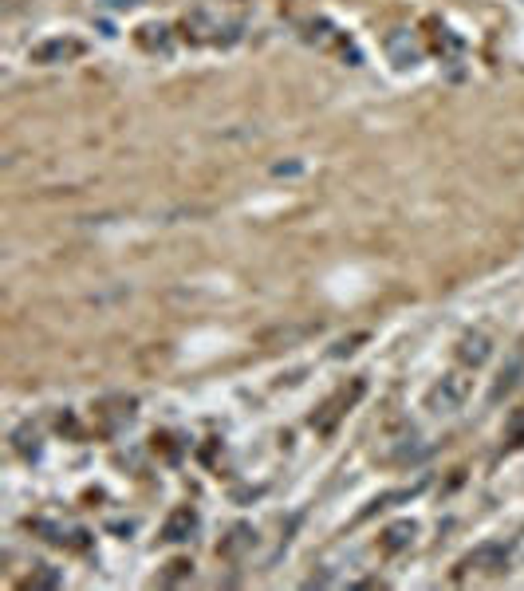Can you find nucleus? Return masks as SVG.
I'll return each instance as SVG.
<instances>
[{"mask_svg": "<svg viewBox=\"0 0 524 591\" xmlns=\"http://www.w3.org/2000/svg\"><path fill=\"white\" fill-rule=\"evenodd\" d=\"M465 398H469V379L449 375V379H441L438 387L430 390V410L454 414V410H461V406H465Z\"/></svg>", "mask_w": 524, "mask_h": 591, "instance_id": "obj_1", "label": "nucleus"}, {"mask_svg": "<svg viewBox=\"0 0 524 591\" xmlns=\"http://www.w3.org/2000/svg\"><path fill=\"white\" fill-rule=\"evenodd\" d=\"M465 363H473V367H481L485 359H489V339L485 335H473V339H465Z\"/></svg>", "mask_w": 524, "mask_h": 591, "instance_id": "obj_2", "label": "nucleus"}, {"mask_svg": "<svg viewBox=\"0 0 524 591\" xmlns=\"http://www.w3.org/2000/svg\"><path fill=\"white\" fill-rule=\"evenodd\" d=\"M410 540H414V528H410V524H398V528H390V532H387L382 548H387V552H398V548H406Z\"/></svg>", "mask_w": 524, "mask_h": 591, "instance_id": "obj_3", "label": "nucleus"}]
</instances>
